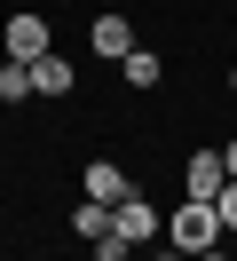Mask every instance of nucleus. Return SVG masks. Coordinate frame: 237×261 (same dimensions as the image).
Masks as SVG:
<instances>
[{
  "mask_svg": "<svg viewBox=\"0 0 237 261\" xmlns=\"http://www.w3.org/2000/svg\"><path fill=\"white\" fill-rule=\"evenodd\" d=\"M166 238L182 245V253H214L221 245V206L214 198H182V206L166 214Z\"/></svg>",
  "mask_w": 237,
  "mask_h": 261,
  "instance_id": "nucleus-1",
  "label": "nucleus"
},
{
  "mask_svg": "<svg viewBox=\"0 0 237 261\" xmlns=\"http://www.w3.org/2000/svg\"><path fill=\"white\" fill-rule=\"evenodd\" d=\"M111 238L119 245H150L158 238V214L142 206V198H126V206H111Z\"/></svg>",
  "mask_w": 237,
  "mask_h": 261,
  "instance_id": "nucleus-2",
  "label": "nucleus"
},
{
  "mask_svg": "<svg viewBox=\"0 0 237 261\" xmlns=\"http://www.w3.org/2000/svg\"><path fill=\"white\" fill-rule=\"evenodd\" d=\"M221 159H229V174H237V135H229V150H221Z\"/></svg>",
  "mask_w": 237,
  "mask_h": 261,
  "instance_id": "nucleus-13",
  "label": "nucleus"
},
{
  "mask_svg": "<svg viewBox=\"0 0 237 261\" xmlns=\"http://www.w3.org/2000/svg\"><path fill=\"white\" fill-rule=\"evenodd\" d=\"M229 87H237V64H229Z\"/></svg>",
  "mask_w": 237,
  "mask_h": 261,
  "instance_id": "nucleus-15",
  "label": "nucleus"
},
{
  "mask_svg": "<svg viewBox=\"0 0 237 261\" xmlns=\"http://www.w3.org/2000/svg\"><path fill=\"white\" fill-rule=\"evenodd\" d=\"M71 229H79L87 245H103V238H111V206H103V198H87V206L71 214Z\"/></svg>",
  "mask_w": 237,
  "mask_h": 261,
  "instance_id": "nucleus-8",
  "label": "nucleus"
},
{
  "mask_svg": "<svg viewBox=\"0 0 237 261\" xmlns=\"http://www.w3.org/2000/svg\"><path fill=\"white\" fill-rule=\"evenodd\" d=\"M119 64H126V80H135V87H158V56H150V48H135V56H119Z\"/></svg>",
  "mask_w": 237,
  "mask_h": 261,
  "instance_id": "nucleus-10",
  "label": "nucleus"
},
{
  "mask_svg": "<svg viewBox=\"0 0 237 261\" xmlns=\"http://www.w3.org/2000/svg\"><path fill=\"white\" fill-rule=\"evenodd\" d=\"M221 182H229V159H221V150H198V159L182 166V190L190 198H221Z\"/></svg>",
  "mask_w": 237,
  "mask_h": 261,
  "instance_id": "nucleus-3",
  "label": "nucleus"
},
{
  "mask_svg": "<svg viewBox=\"0 0 237 261\" xmlns=\"http://www.w3.org/2000/svg\"><path fill=\"white\" fill-rule=\"evenodd\" d=\"M95 56H135V32H126V16H95Z\"/></svg>",
  "mask_w": 237,
  "mask_h": 261,
  "instance_id": "nucleus-7",
  "label": "nucleus"
},
{
  "mask_svg": "<svg viewBox=\"0 0 237 261\" xmlns=\"http://www.w3.org/2000/svg\"><path fill=\"white\" fill-rule=\"evenodd\" d=\"M87 198H103V206H126V198H135V182H126L111 159H95V166H87Z\"/></svg>",
  "mask_w": 237,
  "mask_h": 261,
  "instance_id": "nucleus-4",
  "label": "nucleus"
},
{
  "mask_svg": "<svg viewBox=\"0 0 237 261\" xmlns=\"http://www.w3.org/2000/svg\"><path fill=\"white\" fill-rule=\"evenodd\" d=\"M150 261H198V253H182V245H174V253H150Z\"/></svg>",
  "mask_w": 237,
  "mask_h": 261,
  "instance_id": "nucleus-12",
  "label": "nucleus"
},
{
  "mask_svg": "<svg viewBox=\"0 0 237 261\" xmlns=\"http://www.w3.org/2000/svg\"><path fill=\"white\" fill-rule=\"evenodd\" d=\"M32 95H71V64L63 56H32Z\"/></svg>",
  "mask_w": 237,
  "mask_h": 261,
  "instance_id": "nucleus-6",
  "label": "nucleus"
},
{
  "mask_svg": "<svg viewBox=\"0 0 237 261\" xmlns=\"http://www.w3.org/2000/svg\"><path fill=\"white\" fill-rule=\"evenodd\" d=\"M8 56H16V64L47 56V24H40V16H8Z\"/></svg>",
  "mask_w": 237,
  "mask_h": 261,
  "instance_id": "nucleus-5",
  "label": "nucleus"
},
{
  "mask_svg": "<svg viewBox=\"0 0 237 261\" xmlns=\"http://www.w3.org/2000/svg\"><path fill=\"white\" fill-rule=\"evenodd\" d=\"M214 206H221V229H237V174L221 182V198H214Z\"/></svg>",
  "mask_w": 237,
  "mask_h": 261,
  "instance_id": "nucleus-11",
  "label": "nucleus"
},
{
  "mask_svg": "<svg viewBox=\"0 0 237 261\" xmlns=\"http://www.w3.org/2000/svg\"><path fill=\"white\" fill-rule=\"evenodd\" d=\"M32 95V64H0V103H24Z\"/></svg>",
  "mask_w": 237,
  "mask_h": 261,
  "instance_id": "nucleus-9",
  "label": "nucleus"
},
{
  "mask_svg": "<svg viewBox=\"0 0 237 261\" xmlns=\"http://www.w3.org/2000/svg\"><path fill=\"white\" fill-rule=\"evenodd\" d=\"M198 261H229V253H221V245H214V253H198Z\"/></svg>",
  "mask_w": 237,
  "mask_h": 261,
  "instance_id": "nucleus-14",
  "label": "nucleus"
}]
</instances>
